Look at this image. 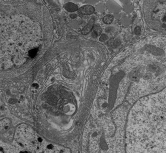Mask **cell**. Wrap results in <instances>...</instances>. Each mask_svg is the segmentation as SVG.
Wrapping results in <instances>:
<instances>
[{
  "instance_id": "cell-7",
  "label": "cell",
  "mask_w": 166,
  "mask_h": 153,
  "mask_svg": "<svg viewBox=\"0 0 166 153\" xmlns=\"http://www.w3.org/2000/svg\"><path fill=\"white\" fill-rule=\"evenodd\" d=\"M101 28L99 27V26L98 25H96V26H94L93 27V34H94V36L95 37H97V36L99 35V34H100L101 33Z\"/></svg>"
},
{
  "instance_id": "cell-1",
  "label": "cell",
  "mask_w": 166,
  "mask_h": 153,
  "mask_svg": "<svg viewBox=\"0 0 166 153\" xmlns=\"http://www.w3.org/2000/svg\"><path fill=\"white\" fill-rule=\"evenodd\" d=\"M127 153H166V88L136 103L128 118Z\"/></svg>"
},
{
  "instance_id": "cell-9",
  "label": "cell",
  "mask_w": 166,
  "mask_h": 153,
  "mask_svg": "<svg viewBox=\"0 0 166 153\" xmlns=\"http://www.w3.org/2000/svg\"><path fill=\"white\" fill-rule=\"evenodd\" d=\"M134 33H135L136 34H139L141 33V29H140V28L139 27H137L135 30H134Z\"/></svg>"
},
{
  "instance_id": "cell-5",
  "label": "cell",
  "mask_w": 166,
  "mask_h": 153,
  "mask_svg": "<svg viewBox=\"0 0 166 153\" xmlns=\"http://www.w3.org/2000/svg\"><path fill=\"white\" fill-rule=\"evenodd\" d=\"M93 20H91V21L89 22V24L86 25L84 28L83 29V30L82 31V34H86L88 33H90L91 30V29L93 28Z\"/></svg>"
},
{
  "instance_id": "cell-8",
  "label": "cell",
  "mask_w": 166,
  "mask_h": 153,
  "mask_svg": "<svg viewBox=\"0 0 166 153\" xmlns=\"http://www.w3.org/2000/svg\"><path fill=\"white\" fill-rule=\"evenodd\" d=\"M113 21V16L111 15H107L104 17L103 22L106 24H110Z\"/></svg>"
},
{
  "instance_id": "cell-4",
  "label": "cell",
  "mask_w": 166,
  "mask_h": 153,
  "mask_svg": "<svg viewBox=\"0 0 166 153\" xmlns=\"http://www.w3.org/2000/svg\"><path fill=\"white\" fill-rule=\"evenodd\" d=\"M94 10H95L94 8L92 6H91V5H84V6L80 8L79 12L82 14L87 15V14H91L93 13Z\"/></svg>"
},
{
  "instance_id": "cell-2",
  "label": "cell",
  "mask_w": 166,
  "mask_h": 153,
  "mask_svg": "<svg viewBox=\"0 0 166 153\" xmlns=\"http://www.w3.org/2000/svg\"><path fill=\"white\" fill-rule=\"evenodd\" d=\"M0 40L1 67L22 66L35 55L40 45V27L26 16L8 17L1 21Z\"/></svg>"
},
{
  "instance_id": "cell-3",
  "label": "cell",
  "mask_w": 166,
  "mask_h": 153,
  "mask_svg": "<svg viewBox=\"0 0 166 153\" xmlns=\"http://www.w3.org/2000/svg\"><path fill=\"white\" fill-rule=\"evenodd\" d=\"M1 153H71L69 149L49 142L29 126L20 125L13 143L1 145Z\"/></svg>"
},
{
  "instance_id": "cell-6",
  "label": "cell",
  "mask_w": 166,
  "mask_h": 153,
  "mask_svg": "<svg viewBox=\"0 0 166 153\" xmlns=\"http://www.w3.org/2000/svg\"><path fill=\"white\" fill-rule=\"evenodd\" d=\"M65 8L68 11H75L77 10V7L75 4L70 3L65 5Z\"/></svg>"
}]
</instances>
